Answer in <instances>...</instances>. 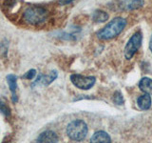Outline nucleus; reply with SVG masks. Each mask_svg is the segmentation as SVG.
I'll use <instances>...</instances> for the list:
<instances>
[{
	"label": "nucleus",
	"instance_id": "obj_17",
	"mask_svg": "<svg viewBox=\"0 0 152 143\" xmlns=\"http://www.w3.org/2000/svg\"><path fill=\"white\" fill-rule=\"evenodd\" d=\"M73 0H58V3L60 5H68L69 3L72 2Z\"/></svg>",
	"mask_w": 152,
	"mask_h": 143
},
{
	"label": "nucleus",
	"instance_id": "obj_7",
	"mask_svg": "<svg viewBox=\"0 0 152 143\" xmlns=\"http://www.w3.org/2000/svg\"><path fill=\"white\" fill-rule=\"evenodd\" d=\"M57 77V73L55 71H52L49 74L47 75H38V77L36 78V80L34 82L32 83V86L34 87V86L38 85V84H42L44 86H47V85H50L51 82H53V81L56 79Z\"/></svg>",
	"mask_w": 152,
	"mask_h": 143
},
{
	"label": "nucleus",
	"instance_id": "obj_4",
	"mask_svg": "<svg viewBox=\"0 0 152 143\" xmlns=\"http://www.w3.org/2000/svg\"><path fill=\"white\" fill-rule=\"evenodd\" d=\"M142 35L140 32H137L133 35L128 42L126 43V45L125 47V56L127 60H130L134 55L137 52V51L139 50V48L142 45Z\"/></svg>",
	"mask_w": 152,
	"mask_h": 143
},
{
	"label": "nucleus",
	"instance_id": "obj_14",
	"mask_svg": "<svg viewBox=\"0 0 152 143\" xmlns=\"http://www.w3.org/2000/svg\"><path fill=\"white\" fill-rule=\"evenodd\" d=\"M113 101L117 105H123L125 102V99H124L123 94H121L120 91H116L113 94Z\"/></svg>",
	"mask_w": 152,
	"mask_h": 143
},
{
	"label": "nucleus",
	"instance_id": "obj_3",
	"mask_svg": "<svg viewBox=\"0 0 152 143\" xmlns=\"http://www.w3.org/2000/svg\"><path fill=\"white\" fill-rule=\"evenodd\" d=\"M66 135L71 140L82 141L88 135V125L82 119H75L69 123L66 127Z\"/></svg>",
	"mask_w": 152,
	"mask_h": 143
},
{
	"label": "nucleus",
	"instance_id": "obj_15",
	"mask_svg": "<svg viewBox=\"0 0 152 143\" xmlns=\"http://www.w3.org/2000/svg\"><path fill=\"white\" fill-rule=\"evenodd\" d=\"M0 113L3 114L4 116L7 117L11 116V110H10V108L2 101V100H0Z\"/></svg>",
	"mask_w": 152,
	"mask_h": 143
},
{
	"label": "nucleus",
	"instance_id": "obj_1",
	"mask_svg": "<svg viewBox=\"0 0 152 143\" xmlns=\"http://www.w3.org/2000/svg\"><path fill=\"white\" fill-rule=\"evenodd\" d=\"M126 25V19L122 17H116L109 22L107 26H104L102 30L97 32L98 38L102 40H109L116 37L123 32Z\"/></svg>",
	"mask_w": 152,
	"mask_h": 143
},
{
	"label": "nucleus",
	"instance_id": "obj_16",
	"mask_svg": "<svg viewBox=\"0 0 152 143\" xmlns=\"http://www.w3.org/2000/svg\"><path fill=\"white\" fill-rule=\"evenodd\" d=\"M36 75V71L34 69H31L30 71H28L27 73L24 74L23 76V78H25V79H28V80H31L34 76Z\"/></svg>",
	"mask_w": 152,
	"mask_h": 143
},
{
	"label": "nucleus",
	"instance_id": "obj_10",
	"mask_svg": "<svg viewBox=\"0 0 152 143\" xmlns=\"http://www.w3.org/2000/svg\"><path fill=\"white\" fill-rule=\"evenodd\" d=\"M122 8L127 11H132V10H137L144 5V0H124Z\"/></svg>",
	"mask_w": 152,
	"mask_h": 143
},
{
	"label": "nucleus",
	"instance_id": "obj_12",
	"mask_svg": "<svg viewBox=\"0 0 152 143\" xmlns=\"http://www.w3.org/2000/svg\"><path fill=\"white\" fill-rule=\"evenodd\" d=\"M139 88L142 92L152 94V79L149 77H144L140 80L139 82Z\"/></svg>",
	"mask_w": 152,
	"mask_h": 143
},
{
	"label": "nucleus",
	"instance_id": "obj_13",
	"mask_svg": "<svg viewBox=\"0 0 152 143\" xmlns=\"http://www.w3.org/2000/svg\"><path fill=\"white\" fill-rule=\"evenodd\" d=\"M108 19V14L106 12L100 11V10H97L93 13L92 15V20L96 23H101V22H104Z\"/></svg>",
	"mask_w": 152,
	"mask_h": 143
},
{
	"label": "nucleus",
	"instance_id": "obj_11",
	"mask_svg": "<svg viewBox=\"0 0 152 143\" xmlns=\"http://www.w3.org/2000/svg\"><path fill=\"white\" fill-rule=\"evenodd\" d=\"M91 142H111V138L106 132L98 131L94 133V135L90 138Z\"/></svg>",
	"mask_w": 152,
	"mask_h": 143
},
{
	"label": "nucleus",
	"instance_id": "obj_9",
	"mask_svg": "<svg viewBox=\"0 0 152 143\" xmlns=\"http://www.w3.org/2000/svg\"><path fill=\"white\" fill-rule=\"evenodd\" d=\"M151 104H152V99L150 97V94L145 93L137 99V105L141 110H148L151 107Z\"/></svg>",
	"mask_w": 152,
	"mask_h": 143
},
{
	"label": "nucleus",
	"instance_id": "obj_5",
	"mask_svg": "<svg viewBox=\"0 0 152 143\" xmlns=\"http://www.w3.org/2000/svg\"><path fill=\"white\" fill-rule=\"evenodd\" d=\"M70 81L76 88L88 91L93 87L96 78L94 76H84L82 74H73L70 75Z\"/></svg>",
	"mask_w": 152,
	"mask_h": 143
},
{
	"label": "nucleus",
	"instance_id": "obj_18",
	"mask_svg": "<svg viewBox=\"0 0 152 143\" xmlns=\"http://www.w3.org/2000/svg\"><path fill=\"white\" fill-rule=\"evenodd\" d=\"M149 49L152 52V35H151V38H150V41H149Z\"/></svg>",
	"mask_w": 152,
	"mask_h": 143
},
{
	"label": "nucleus",
	"instance_id": "obj_6",
	"mask_svg": "<svg viewBox=\"0 0 152 143\" xmlns=\"http://www.w3.org/2000/svg\"><path fill=\"white\" fill-rule=\"evenodd\" d=\"M7 83L10 88V91L12 93V101L13 103H16L18 101L17 97V76L14 74H9L7 75Z\"/></svg>",
	"mask_w": 152,
	"mask_h": 143
},
{
	"label": "nucleus",
	"instance_id": "obj_2",
	"mask_svg": "<svg viewBox=\"0 0 152 143\" xmlns=\"http://www.w3.org/2000/svg\"><path fill=\"white\" fill-rule=\"evenodd\" d=\"M49 17V12L41 6H30L23 13V19L26 23L32 26L42 25Z\"/></svg>",
	"mask_w": 152,
	"mask_h": 143
},
{
	"label": "nucleus",
	"instance_id": "obj_8",
	"mask_svg": "<svg viewBox=\"0 0 152 143\" xmlns=\"http://www.w3.org/2000/svg\"><path fill=\"white\" fill-rule=\"evenodd\" d=\"M58 136H57L56 133L53 131L48 130L41 133L39 136L36 138L37 142H58Z\"/></svg>",
	"mask_w": 152,
	"mask_h": 143
}]
</instances>
